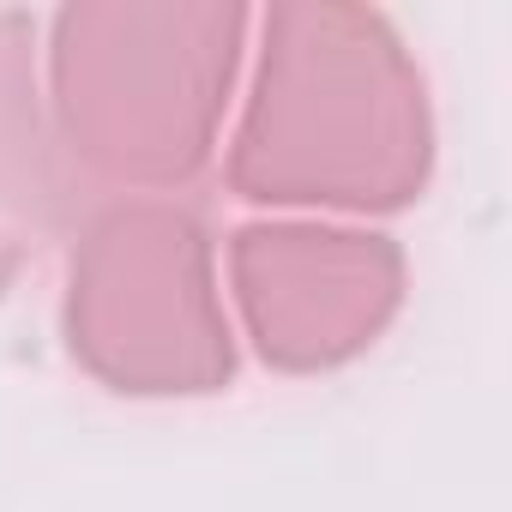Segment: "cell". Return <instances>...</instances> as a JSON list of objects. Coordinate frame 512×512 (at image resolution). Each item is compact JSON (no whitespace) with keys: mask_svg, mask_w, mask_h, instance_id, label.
Masks as SVG:
<instances>
[{"mask_svg":"<svg viewBox=\"0 0 512 512\" xmlns=\"http://www.w3.org/2000/svg\"><path fill=\"white\" fill-rule=\"evenodd\" d=\"M428 175L422 79L356 7H272L229 181L266 205H404Z\"/></svg>","mask_w":512,"mask_h":512,"instance_id":"1","label":"cell"},{"mask_svg":"<svg viewBox=\"0 0 512 512\" xmlns=\"http://www.w3.org/2000/svg\"><path fill=\"white\" fill-rule=\"evenodd\" d=\"M235 7H73L55 19L61 151L91 175L169 187L211 157L241 43Z\"/></svg>","mask_w":512,"mask_h":512,"instance_id":"2","label":"cell"},{"mask_svg":"<svg viewBox=\"0 0 512 512\" xmlns=\"http://www.w3.org/2000/svg\"><path fill=\"white\" fill-rule=\"evenodd\" d=\"M67 338L121 392H211L229 380L205 229L163 199L97 211L73 253Z\"/></svg>","mask_w":512,"mask_h":512,"instance_id":"3","label":"cell"},{"mask_svg":"<svg viewBox=\"0 0 512 512\" xmlns=\"http://www.w3.org/2000/svg\"><path fill=\"white\" fill-rule=\"evenodd\" d=\"M241 314L266 362L332 368L374 344L398 302V253L350 229H241L229 247Z\"/></svg>","mask_w":512,"mask_h":512,"instance_id":"4","label":"cell"},{"mask_svg":"<svg viewBox=\"0 0 512 512\" xmlns=\"http://www.w3.org/2000/svg\"><path fill=\"white\" fill-rule=\"evenodd\" d=\"M31 97L37 91H31L25 19L0 13V199L49 223L79 193L67 181V151H61V139L43 133V115H37Z\"/></svg>","mask_w":512,"mask_h":512,"instance_id":"5","label":"cell"}]
</instances>
